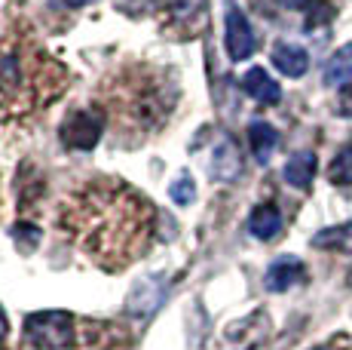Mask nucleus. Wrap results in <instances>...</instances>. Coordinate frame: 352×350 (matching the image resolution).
<instances>
[{"instance_id":"f257e3e1","label":"nucleus","mask_w":352,"mask_h":350,"mask_svg":"<svg viewBox=\"0 0 352 350\" xmlns=\"http://www.w3.org/2000/svg\"><path fill=\"white\" fill-rule=\"evenodd\" d=\"M153 221L151 200L113 178L89 181L56 209L58 231L104 271H123L147 252Z\"/></svg>"},{"instance_id":"f03ea898","label":"nucleus","mask_w":352,"mask_h":350,"mask_svg":"<svg viewBox=\"0 0 352 350\" xmlns=\"http://www.w3.org/2000/svg\"><path fill=\"white\" fill-rule=\"evenodd\" d=\"M67 74L34 37H6L0 50V120L25 123L50 107L62 92Z\"/></svg>"},{"instance_id":"7ed1b4c3","label":"nucleus","mask_w":352,"mask_h":350,"mask_svg":"<svg viewBox=\"0 0 352 350\" xmlns=\"http://www.w3.org/2000/svg\"><path fill=\"white\" fill-rule=\"evenodd\" d=\"M107 105L135 132H153L168 120L178 99V86L151 68H129L113 77V90H104Z\"/></svg>"},{"instance_id":"20e7f679","label":"nucleus","mask_w":352,"mask_h":350,"mask_svg":"<svg viewBox=\"0 0 352 350\" xmlns=\"http://www.w3.org/2000/svg\"><path fill=\"white\" fill-rule=\"evenodd\" d=\"M25 338L37 350H67L74 344V320L67 311H40L25 316Z\"/></svg>"},{"instance_id":"39448f33","label":"nucleus","mask_w":352,"mask_h":350,"mask_svg":"<svg viewBox=\"0 0 352 350\" xmlns=\"http://www.w3.org/2000/svg\"><path fill=\"white\" fill-rule=\"evenodd\" d=\"M101 132H104V114L74 111V114H67V120L62 123L58 136H62L65 147H74V151H92V147L98 145Z\"/></svg>"},{"instance_id":"423d86ee","label":"nucleus","mask_w":352,"mask_h":350,"mask_svg":"<svg viewBox=\"0 0 352 350\" xmlns=\"http://www.w3.org/2000/svg\"><path fill=\"white\" fill-rule=\"evenodd\" d=\"M168 295V277L166 274H151V277H141L132 286L126 298V313L135 316V320H147L160 311V305Z\"/></svg>"},{"instance_id":"0eeeda50","label":"nucleus","mask_w":352,"mask_h":350,"mask_svg":"<svg viewBox=\"0 0 352 350\" xmlns=\"http://www.w3.org/2000/svg\"><path fill=\"white\" fill-rule=\"evenodd\" d=\"M257 50V40H254V31L248 25L245 12L239 6H230L227 10V52L233 62H245L252 59Z\"/></svg>"},{"instance_id":"6e6552de","label":"nucleus","mask_w":352,"mask_h":350,"mask_svg":"<svg viewBox=\"0 0 352 350\" xmlns=\"http://www.w3.org/2000/svg\"><path fill=\"white\" fill-rule=\"evenodd\" d=\"M242 172V151L233 138H221V145L212 151V178L233 181Z\"/></svg>"},{"instance_id":"1a4fd4ad","label":"nucleus","mask_w":352,"mask_h":350,"mask_svg":"<svg viewBox=\"0 0 352 350\" xmlns=\"http://www.w3.org/2000/svg\"><path fill=\"white\" fill-rule=\"evenodd\" d=\"M267 289L270 292H285L291 289L294 282L303 280V261L294 258V255H282V258H276L273 265L267 267Z\"/></svg>"},{"instance_id":"9d476101","label":"nucleus","mask_w":352,"mask_h":350,"mask_svg":"<svg viewBox=\"0 0 352 350\" xmlns=\"http://www.w3.org/2000/svg\"><path fill=\"white\" fill-rule=\"evenodd\" d=\"M242 90L248 92V96L254 99V102H261V105H279V99H282V90H279V83H276L273 77H270L263 68H252L242 77Z\"/></svg>"},{"instance_id":"9b49d317","label":"nucleus","mask_w":352,"mask_h":350,"mask_svg":"<svg viewBox=\"0 0 352 350\" xmlns=\"http://www.w3.org/2000/svg\"><path fill=\"white\" fill-rule=\"evenodd\" d=\"M273 65L285 74V77H303L309 68V56H307V50L297 43H276L273 46Z\"/></svg>"},{"instance_id":"f8f14e48","label":"nucleus","mask_w":352,"mask_h":350,"mask_svg":"<svg viewBox=\"0 0 352 350\" xmlns=\"http://www.w3.org/2000/svg\"><path fill=\"white\" fill-rule=\"evenodd\" d=\"M248 145H252V151H254V160L263 166V163H270L276 145H279V132H276L267 120H254V123L248 126Z\"/></svg>"},{"instance_id":"ddd939ff","label":"nucleus","mask_w":352,"mask_h":350,"mask_svg":"<svg viewBox=\"0 0 352 350\" xmlns=\"http://www.w3.org/2000/svg\"><path fill=\"white\" fill-rule=\"evenodd\" d=\"M316 178V154L313 151H297L294 157L285 163V181L291 187H300L307 191Z\"/></svg>"},{"instance_id":"4468645a","label":"nucleus","mask_w":352,"mask_h":350,"mask_svg":"<svg viewBox=\"0 0 352 350\" xmlns=\"http://www.w3.org/2000/svg\"><path fill=\"white\" fill-rule=\"evenodd\" d=\"M352 77V43H343L334 56L324 62L322 80L328 86H346V80Z\"/></svg>"},{"instance_id":"2eb2a0df","label":"nucleus","mask_w":352,"mask_h":350,"mask_svg":"<svg viewBox=\"0 0 352 350\" xmlns=\"http://www.w3.org/2000/svg\"><path fill=\"white\" fill-rule=\"evenodd\" d=\"M248 231L254 234L257 240H273L279 237L282 231V215L276 206H257V209L252 212V218H248Z\"/></svg>"},{"instance_id":"dca6fc26","label":"nucleus","mask_w":352,"mask_h":350,"mask_svg":"<svg viewBox=\"0 0 352 350\" xmlns=\"http://www.w3.org/2000/svg\"><path fill=\"white\" fill-rule=\"evenodd\" d=\"M313 246L316 249H331V252H352V221L319 231L313 237Z\"/></svg>"},{"instance_id":"f3484780","label":"nucleus","mask_w":352,"mask_h":350,"mask_svg":"<svg viewBox=\"0 0 352 350\" xmlns=\"http://www.w3.org/2000/svg\"><path fill=\"white\" fill-rule=\"evenodd\" d=\"M328 178H331V185H340V187L352 185V145L340 147L334 154V160L328 166Z\"/></svg>"},{"instance_id":"a211bd4d","label":"nucleus","mask_w":352,"mask_h":350,"mask_svg":"<svg viewBox=\"0 0 352 350\" xmlns=\"http://www.w3.org/2000/svg\"><path fill=\"white\" fill-rule=\"evenodd\" d=\"M166 10L175 22H193V19L202 16L206 0H166Z\"/></svg>"},{"instance_id":"6ab92c4d","label":"nucleus","mask_w":352,"mask_h":350,"mask_svg":"<svg viewBox=\"0 0 352 350\" xmlns=\"http://www.w3.org/2000/svg\"><path fill=\"white\" fill-rule=\"evenodd\" d=\"M168 197L175 200L178 206H190L196 200V181L190 172H181L178 178L172 181V187H168Z\"/></svg>"},{"instance_id":"aec40b11","label":"nucleus","mask_w":352,"mask_h":350,"mask_svg":"<svg viewBox=\"0 0 352 350\" xmlns=\"http://www.w3.org/2000/svg\"><path fill=\"white\" fill-rule=\"evenodd\" d=\"M12 237H16V246L22 249V252H34L40 243V227L28 225V221H19V225L12 227Z\"/></svg>"},{"instance_id":"412c9836","label":"nucleus","mask_w":352,"mask_h":350,"mask_svg":"<svg viewBox=\"0 0 352 350\" xmlns=\"http://www.w3.org/2000/svg\"><path fill=\"white\" fill-rule=\"evenodd\" d=\"M337 111H340V117H352V83L343 86L337 96Z\"/></svg>"},{"instance_id":"4be33fe9","label":"nucleus","mask_w":352,"mask_h":350,"mask_svg":"<svg viewBox=\"0 0 352 350\" xmlns=\"http://www.w3.org/2000/svg\"><path fill=\"white\" fill-rule=\"evenodd\" d=\"M62 6H67V10H80V6H89V3H98V0H58Z\"/></svg>"},{"instance_id":"5701e85b","label":"nucleus","mask_w":352,"mask_h":350,"mask_svg":"<svg viewBox=\"0 0 352 350\" xmlns=\"http://www.w3.org/2000/svg\"><path fill=\"white\" fill-rule=\"evenodd\" d=\"M282 3H285V6H288V10H300V6H303V3H307V0H282Z\"/></svg>"},{"instance_id":"b1692460","label":"nucleus","mask_w":352,"mask_h":350,"mask_svg":"<svg viewBox=\"0 0 352 350\" xmlns=\"http://www.w3.org/2000/svg\"><path fill=\"white\" fill-rule=\"evenodd\" d=\"M6 335V313H3V307H0V338Z\"/></svg>"},{"instance_id":"393cba45","label":"nucleus","mask_w":352,"mask_h":350,"mask_svg":"<svg viewBox=\"0 0 352 350\" xmlns=\"http://www.w3.org/2000/svg\"><path fill=\"white\" fill-rule=\"evenodd\" d=\"M313 350H337L334 344H319V347H313Z\"/></svg>"},{"instance_id":"a878e982","label":"nucleus","mask_w":352,"mask_h":350,"mask_svg":"<svg viewBox=\"0 0 352 350\" xmlns=\"http://www.w3.org/2000/svg\"><path fill=\"white\" fill-rule=\"evenodd\" d=\"M349 286H352V271H349Z\"/></svg>"}]
</instances>
